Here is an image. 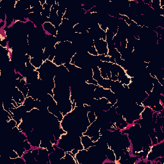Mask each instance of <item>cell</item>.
Segmentation results:
<instances>
[{"mask_svg":"<svg viewBox=\"0 0 164 164\" xmlns=\"http://www.w3.org/2000/svg\"><path fill=\"white\" fill-rule=\"evenodd\" d=\"M30 62L36 69H37L40 68V67L42 66V65L43 64L44 61L43 60V56H36L34 57L30 58Z\"/></svg>","mask_w":164,"mask_h":164,"instance_id":"obj_4","label":"cell"},{"mask_svg":"<svg viewBox=\"0 0 164 164\" xmlns=\"http://www.w3.org/2000/svg\"><path fill=\"white\" fill-rule=\"evenodd\" d=\"M94 43L99 55H108V48L106 40L103 39H96L94 40Z\"/></svg>","mask_w":164,"mask_h":164,"instance_id":"obj_1","label":"cell"},{"mask_svg":"<svg viewBox=\"0 0 164 164\" xmlns=\"http://www.w3.org/2000/svg\"><path fill=\"white\" fill-rule=\"evenodd\" d=\"M87 117H88V119H89V121L90 124L93 123L94 122H95L96 121V119H97V116H96L95 112H92V111L88 112Z\"/></svg>","mask_w":164,"mask_h":164,"instance_id":"obj_6","label":"cell"},{"mask_svg":"<svg viewBox=\"0 0 164 164\" xmlns=\"http://www.w3.org/2000/svg\"><path fill=\"white\" fill-rule=\"evenodd\" d=\"M81 138V142L83 147L84 149H88L90 147L93 146L94 145V142L91 140L90 137L87 135H83L80 137Z\"/></svg>","mask_w":164,"mask_h":164,"instance_id":"obj_3","label":"cell"},{"mask_svg":"<svg viewBox=\"0 0 164 164\" xmlns=\"http://www.w3.org/2000/svg\"><path fill=\"white\" fill-rule=\"evenodd\" d=\"M87 52L89 54L92 56H98L99 54L98 53L97 50H96L95 46H90L87 48Z\"/></svg>","mask_w":164,"mask_h":164,"instance_id":"obj_7","label":"cell"},{"mask_svg":"<svg viewBox=\"0 0 164 164\" xmlns=\"http://www.w3.org/2000/svg\"><path fill=\"white\" fill-rule=\"evenodd\" d=\"M43 27L46 35H49L53 37H57V30L54 26L53 24H51L50 22L47 21L45 22L43 25Z\"/></svg>","mask_w":164,"mask_h":164,"instance_id":"obj_2","label":"cell"},{"mask_svg":"<svg viewBox=\"0 0 164 164\" xmlns=\"http://www.w3.org/2000/svg\"><path fill=\"white\" fill-rule=\"evenodd\" d=\"M8 126H9V127L11 129H13L14 128L18 126V123H17L16 121L14 120V119H12L9 121H8Z\"/></svg>","mask_w":164,"mask_h":164,"instance_id":"obj_9","label":"cell"},{"mask_svg":"<svg viewBox=\"0 0 164 164\" xmlns=\"http://www.w3.org/2000/svg\"><path fill=\"white\" fill-rule=\"evenodd\" d=\"M123 5H124V4H123ZM124 5H127V6H129V1H128V3H124ZM123 10H128V8H125V5H123Z\"/></svg>","mask_w":164,"mask_h":164,"instance_id":"obj_10","label":"cell"},{"mask_svg":"<svg viewBox=\"0 0 164 164\" xmlns=\"http://www.w3.org/2000/svg\"><path fill=\"white\" fill-rule=\"evenodd\" d=\"M23 146H24V148L25 150H26V151H30V150L32 149V148H33L32 146L31 145L30 142L28 140V139H26L23 142Z\"/></svg>","mask_w":164,"mask_h":164,"instance_id":"obj_8","label":"cell"},{"mask_svg":"<svg viewBox=\"0 0 164 164\" xmlns=\"http://www.w3.org/2000/svg\"><path fill=\"white\" fill-rule=\"evenodd\" d=\"M35 100L32 97L28 96L25 98L23 104L26 107L28 112H30L33 108H35Z\"/></svg>","mask_w":164,"mask_h":164,"instance_id":"obj_5","label":"cell"}]
</instances>
